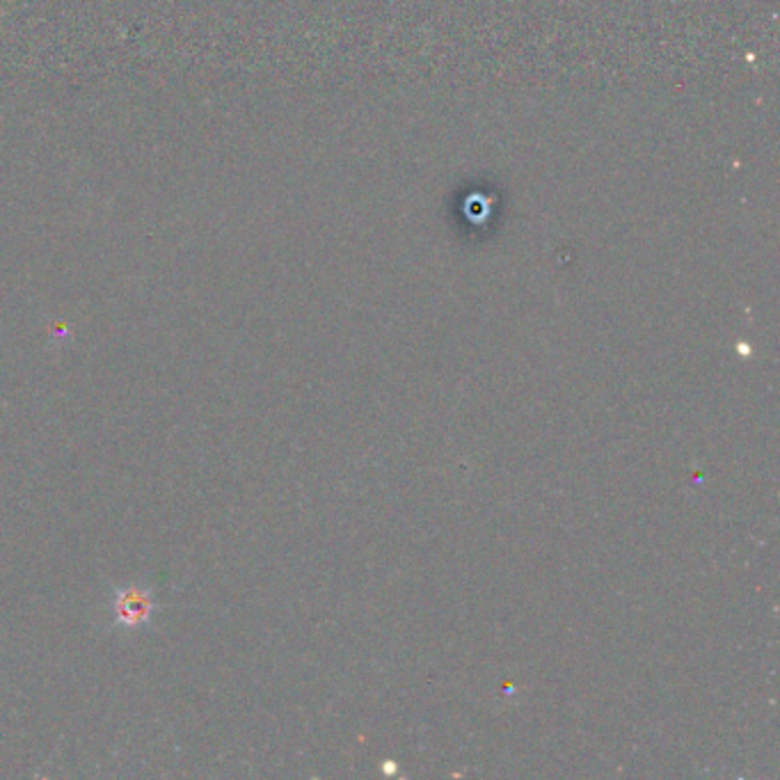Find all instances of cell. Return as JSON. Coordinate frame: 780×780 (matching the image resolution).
I'll return each instance as SVG.
<instances>
[{
    "label": "cell",
    "instance_id": "obj_1",
    "mask_svg": "<svg viewBox=\"0 0 780 780\" xmlns=\"http://www.w3.org/2000/svg\"><path fill=\"white\" fill-rule=\"evenodd\" d=\"M158 609L154 588L129 584L115 588L113 600H110V616L117 627L124 630H138L142 625L151 623V616Z\"/></svg>",
    "mask_w": 780,
    "mask_h": 780
}]
</instances>
